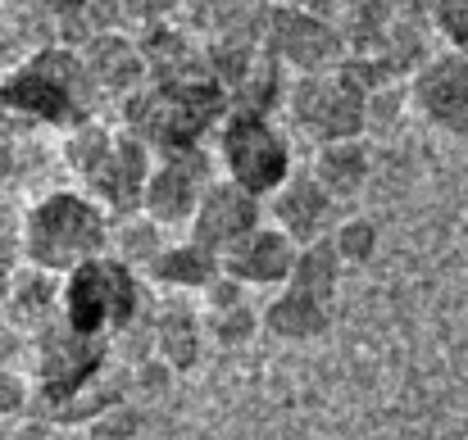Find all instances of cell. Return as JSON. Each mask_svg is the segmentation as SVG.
<instances>
[{
	"instance_id": "4dcf8cb0",
	"label": "cell",
	"mask_w": 468,
	"mask_h": 440,
	"mask_svg": "<svg viewBox=\"0 0 468 440\" xmlns=\"http://www.w3.org/2000/svg\"><path fill=\"white\" fill-rule=\"evenodd\" d=\"M18 223H23V214H14L9 195H0V246H9V236H18Z\"/></svg>"
},
{
	"instance_id": "277c9868",
	"label": "cell",
	"mask_w": 468,
	"mask_h": 440,
	"mask_svg": "<svg viewBox=\"0 0 468 440\" xmlns=\"http://www.w3.org/2000/svg\"><path fill=\"white\" fill-rule=\"evenodd\" d=\"M142 313H146L142 268H133L114 250L64 278V322L78 327L82 336L119 340L142 322Z\"/></svg>"
},
{
	"instance_id": "8fae6325",
	"label": "cell",
	"mask_w": 468,
	"mask_h": 440,
	"mask_svg": "<svg viewBox=\"0 0 468 440\" xmlns=\"http://www.w3.org/2000/svg\"><path fill=\"white\" fill-rule=\"evenodd\" d=\"M78 55L101 91L105 105H128L146 82H151V59L142 50L137 32H119V27H96L78 41Z\"/></svg>"
},
{
	"instance_id": "9c48e42d",
	"label": "cell",
	"mask_w": 468,
	"mask_h": 440,
	"mask_svg": "<svg viewBox=\"0 0 468 440\" xmlns=\"http://www.w3.org/2000/svg\"><path fill=\"white\" fill-rule=\"evenodd\" d=\"M405 87H410L414 114L428 128H437L455 141H468V50L460 46L432 50Z\"/></svg>"
},
{
	"instance_id": "e0dca14e",
	"label": "cell",
	"mask_w": 468,
	"mask_h": 440,
	"mask_svg": "<svg viewBox=\"0 0 468 440\" xmlns=\"http://www.w3.org/2000/svg\"><path fill=\"white\" fill-rule=\"evenodd\" d=\"M205 318L182 299V295H168L151 313V354L164 359L173 372H191L200 363V350H205Z\"/></svg>"
},
{
	"instance_id": "603a6c76",
	"label": "cell",
	"mask_w": 468,
	"mask_h": 440,
	"mask_svg": "<svg viewBox=\"0 0 468 440\" xmlns=\"http://www.w3.org/2000/svg\"><path fill=\"white\" fill-rule=\"evenodd\" d=\"M205 327L223 350H241L264 331V313L250 299H241V304H228V309H205Z\"/></svg>"
},
{
	"instance_id": "f1b7e54d",
	"label": "cell",
	"mask_w": 468,
	"mask_h": 440,
	"mask_svg": "<svg viewBox=\"0 0 468 440\" xmlns=\"http://www.w3.org/2000/svg\"><path fill=\"white\" fill-rule=\"evenodd\" d=\"M428 14H432L441 46L468 50V0H428Z\"/></svg>"
},
{
	"instance_id": "5bb4252c",
	"label": "cell",
	"mask_w": 468,
	"mask_h": 440,
	"mask_svg": "<svg viewBox=\"0 0 468 440\" xmlns=\"http://www.w3.org/2000/svg\"><path fill=\"white\" fill-rule=\"evenodd\" d=\"M264 204H269V223L282 227L296 246L323 241V236L332 232V209H336V200L318 186V177H314L310 168H296Z\"/></svg>"
},
{
	"instance_id": "7402d4cb",
	"label": "cell",
	"mask_w": 468,
	"mask_h": 440,
	"mask_svg": "<svg viewBox=\"0 0 468 440\" xmlns=\"http://www.w3.org/2000/svg\"><path fill=\"white\" fill-rule=\"evenodd\" d=\"M5 14L18 23V27H32V32H46V27H73L87 18L91 0H0Z\"/></svg>"
},
{
	"instance_id": "484cf974",
	"label": "cell",
	"mask_w": 468,
	"mask_h": 440,
	"mask_svg": "<svg viewBox=\"0 0 468 440\" xmlns=\"http://www.w3.org/2000/svg\"><path fill=\"white\" fill-rule=\"evenodd\" d=\"M142 436V409L137 404H110L91 423H82V440H137Z\"/></svg>"
},
{
	"instance_id": "30bf717a",
	"label": "cell",
	"mask_w": 468,
	"mask_h": 440,
	"mask_svg": "<svg viewBox=\"0 0 468 440\" xmlns=\"http://www.w3.org/2000/svg\"><path fill=\"white\" fill-rule=\"evenodd\" d=\"M151 168H155V146L142 141L128 123H119L105 154H101V163L82 182V191H91L114 218L119 214H137L142 195H146V182H151Z\"/></svg>"
},
{
	"instance_id": "44dd1931",
	"label": "cell",
	"mask_w": 468,
	"mask_h": 440,
	"mask_svg": "<svg viewBox=\"0 0 468 440\" xmlns=\"http://www.w3.org/2000/svg\"><path fill=\"white\" fill-rule=\"evenodd\" d=\"M159 250H164V227H159L155 218H146L142 209L114 218V255L119 259H128L133 268L146 273V264L155 259Z\"/></svg>"
},
{
	"instance_id": "4fadbf2b",
	"label": "cell",
	"mask_w": 468,
	"mask_h": 440,
	"mask_svg": "<svg viewBox=\"0 0 468 440\" xmlns=\"http://www.w3.org/2000/svg\"><path fill=\"white\" fill-rule=\"evenodd\" d=\"M296 255H301V246H296L282 227L260 223L250 236H241V241L223 255V273L237 278V282L250 287V291L287 287V278H292V268H296Z\"/></svg>"
},
{
	"instance_id": "2e32d148",
	"label": "cell",
	"mask_w": 468,
	"mask_h": 440,
	"mask_svg": "<svg viewBox=\"0 0 468 440\" xmlns=\"http://www.w3.org/2000/svg\"><path fill=\"white\" fill-rule=\"evenodd\" d=\"M218 278H223V259L209 246L191 241L186 232L177 241H164V250L146 264V282H155L168 295H205Z\"/></svg>"
},
{
	"instance_id": "ffe728a7",
	"label": "cell",
	"mask_w": 468,
	"mask_h": 440,
	"mask_svg": "<svg viewBox=\"0 0 468 440\" xmlns=\"http://www.w3.org/2000/svg\"><path fill=\"white\" fill-rule=\"evenodd\" d=\"M341 255L332 250V241L323 236V241H310V246H301V255H296V268H292V278H287V287H296V291L305 295H318V299H336V287H341Z\"/></svg>"
},
{
	"instance_id": "4316f807",
	"label": "cell",
	"mask_w": 468,
	"mask_h": 440,
	"mask_svg": "<svg viewBox=\"0 0 468 440\" xmlns=\"http://www.w3.org/2000/svg\"><path fill=\"white\" fill-rule=\"evenodd\" d=\"M186 0H114V18L128 23L133 32H146L159 23H177Z\"/></svg>"
},
{
	"instance_id": "d6a6232c",
	"label": "cell",
	"mask_w": 468,
	"mask_h": 440,
	"mask_svg": "<svg viewBox=\"0 0 468 440\" xmlns=\"http://www.w3.org/2000/svg\"><path fill=\"white\" fill-rule=\"evenodd\" d=\"M0 32H5V27H0Z\"/></svg>"
},
{
	"instance_id": "7a4b0ae2",
	"label": "cell",
	"mask_w": 468,
	"mask_h": 440,
	"mask_svg": "<svg viewBox=\"0 0 468 440\" xmlns=\"http://www.w3.org/2000/svg\"><path fill=\"white\" fill-rule=\"evenodd\" d=\"M23 264L69 278L73 268L114 250V214L82 186L41 191L18 223Z\"/></svg>"
},
{
	"instance_id": "f546056e",
	"label": "cell",
	"mask_w": 468,
	"mask_h": 440,
	"mask_svg": "<svg viewBox=\"0 0 468 440\" xmlns=\"http://www.w3.org/2000/svg\"><path fill=\"white\" fill-rule=\"evenodd\" d=\"M27 350V336L0 313V363H18V354Z\"/></svg>"
},
{
	"instance_id": "d4e9b609",
	"label": "cell",
	"mask_w": 468,
	"mask_h": 440,
	"mask_svg": "<svg viewBox=\"0 0 468 440\" xmlns=\"http://www.w3.org/2000/svg\"><path fill=\"white\" fill-rule=\"evenodd\" d=\"M327 241H332V250L341 255V264L346 268H359V264H368L373 255H378V223L373 218H341V223H332V232H327Z\"/></svg>"
},
{
	"instance_id": "3957f363",
	"label": "cell",
	"mask_w": 468,
	"mask_h": 440,
	"mask_svg": "<svg viewBox=\"0 0 468 440\" xmlns=\"http://www.w3.org/2000/svg\"><path fill=\"white\" fill-rule=\"evenodd\" d=\"M110 350H114V340L82 336L64 318L32 336V345H27L32 372L27 377H32V395H37L46 423H59L82 395H91L105 382Z\"/></svg>"
},
{
	"instance_id": "9a60e30c",
	"label": "cell",
	"mask_w": 468,
	"mask_h": 440,
	"mask_svg": "<svg viewBox=\"0 0 468 440\" xmlns=\"http://www.w3.org/2000/svg\"><path fill=\"white\" fill-rule=\"evenodd\" d=\"M0 295H5V299H0V313H5L23 336H37V331H46L50 322L64 318V278H59V273L18 264Z\"/></svg>"
},
{
	"instance_id": "5b68a950",
	"label": "cell",
	"mask_w": 468,
	"mask_h": 440,
	"mask_svg": "<svg viewBox=\"0 0 468 440\" xmlns=\"http://www.w3.org/2000/svg\"><path fill=\"white\" fill-rule=\"evenodd\" d=\"M214 141H218V146H214L218 173L232 177L237 186L264 195V200L296 173L292 132L278 123V114L232 105V110L223 114V123L214 128Z\"/></svg>"
},
{
	"instance_id": "8992f818",
	"label": "cell",
	"mask_w": 468,
	"mask_h": 440,
	"mask_svg": "<svg viewBox=\"0 0 468 440\" xmlns=\"http://www.w3.org/2000/svg\"><path fill=\"white\" fill-rule=\"evenodd\" d=\"M282 114L292 119V132H301L314 146L364 137L368 132V91L355 82V73L346 64L327 68V73H305V78H292Z\"/></svg>"
},
{
	"instance_id": "83f0119b",
	"label": "cell",
	"mask_w": 468,
	"mask_h": 440,
	"mask_svg": "<svg viewBox=\"0 0 468 440\" xmlns=\"http://www.w3.org/2000/svg\"><path fill=\"white\" fill-rule=\"evenodd\" d=\"M32 404H37V395H32V377L18 372L14 363H0V423H18Z\"/></svg>"
},
{
	"instance_id": "6da1fadb",
	"label": "cell",
	"mask_w": 468,
	"mask_h": 440,
	"mask_svg": "<svg viewBox=\"0 0 468 440\" xmlns=\"http://www.w3.org/2000/svg\"><path fill=\"white\" fill-rule=\"evenodd\" d=\"M101 91L69 41H41L0 73V114L32 132H69L101 114Z\"/></svg>"
},
{
	"instance_id": "52a82bcc",
	"label": "cell",
	"mask_w": 468,
	"mask_h": 440,
	"mask_svg": "<svg viewBox=\"0 0 468 440\" xmlns=\"http://www.w3.org/2000/svg\"><path fill=\"white\" fill-rule=\"evenodd\" d=\"M264 50H269L292 78L341 68L346 55H350V46H346V37L336 32V23H327L305 0H282V5H273L269 27H264Z\"/></svg>"
},
{
	"instance_id": "7c38bea8",
	"label": "cell",
	"mask_w": 468,
	"mask_h": 440,
	"mask_svg": "<svg viewBox=\"0 0 468 440\" xmlns=\"http://www.w3.org/2000/svg\"><path fill=\"white\" fill-rule=\"evenodd\" d=\"M264 195H255V191H246V186H237L232 177H214V186L205 191V200H200V209H196V218H191V227H186V236L191 241H200V246H209L218 259L241 241V236H250L260 223H264Z\"/></svg>"
},
{
	"instance_id": "ac0fdd59",
	"label": "cell",
	"mask_w": 468,
	"mask_h": 440,
	"mask_svg": "<svg viewBox=\"0 0 468 440\" xmlns=\"http://www.w3.org/2000/svg\"><path fill=\"white\" fill-rule=\"evenodd\" d=\"M260 313H264V331L282 345H310L332 327V304L296 287H278V295Z\"/></svg>"
},
{
	"instance_id": "1f68e13d",
	"label": "cell",
	"mask_w": 468,
	"mask_h": 440,
	"mask_svg": "<svg viewBox=\"0 0 468 440\" xmlns=\"http://www.w3.org/2000/svg\"><path fill=\"white\" fill-rule=\"evenodd\" d=\"M0 440H23V436H18V427H14V423H0Z\"/></svg>"
},
{
	"instance_id": "d6986e66",
	"label": "cell",
	"mask_w": 468,
	"mask_h": 440,
	"mask_svg": "<svg viewBox=\"0 0 468 440\" xmlns=\"http://www.w3.org/2000/svg\"><path fill=\"white\" fill-rule=\"evenodd\" d=\"M310 173L318 177V186L341 204V200H359L368 177H373V154L364 146V137H346V141H327L314 146Z\"/></svg>"
},
{
	"instance_id": "cb8c5ba5",
	"label": "cell",
	"mask_w": 468,
	"mask_h": 440,
	"mask_svg": "<svg viewBox=\"0 0 468 440\" xmlns=\"http://www.w3.org/2000/svg\"><path fill=\"white\" fill-rule=\"evenodd\" d=\"M32 168V128L0 114V195H9Z\"/></svg>"
},
{
	"instance_id": "ba28073f",
	"label": "cell",
	"mask_w": 468,
	"mask_h": 440,
	"mask_svg": "<svg viewBox=\"0 0 468 440\" xmlns=\"http://www.w3.org/2000/svg\"><path fill=\"white\" fill-rule=\"evenodd\" d=\"M214 177H218V159L205 154V146L159 150L142 195V214L155 218L164 232H186Z\"/></svg>"
}]
</instances>
